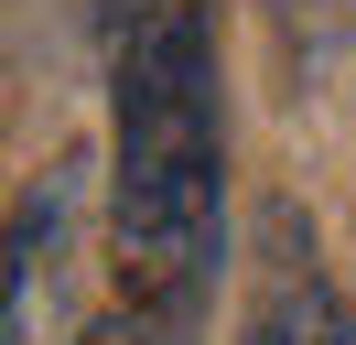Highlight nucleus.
<instances>
[{"label": "nucleus", "mask_w": 356, "mask_h": 345, "mask_svg": "<svg viewBox=\"0 0 356 345\" xmlns=\"http://www.w3.org/2000/svg\"><path fill=\"white\" fill-rule=\"evenodd\" d=\"M108 54V248L152 313H195L227 237V108L205 0H97Z\"/></svg>", "instance_id": "f257e3e1"}, {"label": "nucleus", "mask_w": 356, "mask_h": 345, "mask_svg": "<svg viewBox=\"0 0 356 345\" xmlns=\"http://www.w3.org/2000/svg\"><path fill=\"white\" fill-rule=\"evenodd\" d=\"M65 227H76V172H44L0 237V345H65Z\"/></svg>", "instance_id": "f03ea898"}, {"label": "nucleus", "mask_w": 356, "mask_h": 345, "mask_svg": "<svg viewBox=\"0 0 356 345\" xmlns=\"http://www.w3.org/2000/svg\"><path fill=\"white\" fill-rule=\"evenodd\" d=\"M238 345H356V323H346V302H334L324 259L302 248V216L291 205H270V227H259V280H248Z\"/></svg>", "instance_id": "7ed1b4c3"}, {"label": "nucleus", "mask_w": 356, "mask_h": 345, "mask_svg": "<svg viewBox=\"0 0 356 345\" xmlns=\"http://www.w3.org/2000/svg\"><path fill=\"white\" fill-rule=\"evenodd\" d=\"M65 345H152V323H76Z\"/></svg>", "instance_id": "20e7f679"}]
</instances>
